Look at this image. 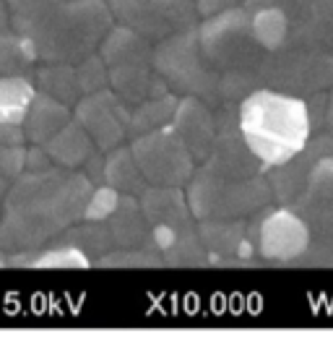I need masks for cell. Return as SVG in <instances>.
<instances>
[{"label": "cell", "mask_w": 333, "mask_h": 357, "mask_svg": "<svg viewBox=\"0 0 333 357\" xmlns=\"http://www.w3.org/2000/svg\"><path fill=\"white\" fill-rule=\"evenodd\" d=\"M196 232L211 258H247L255 253L245 219H198Z\"/></svg>", "instance_id": "obj_18"}, {"label": "cell", "mask_w": 333, "mask_h": 357, "mask_svg": "<svg viewBox=\"0 0 333 357\" xmlns=\"http://www.w3.org/2000/svg\"><path fill=\"white\" fill-rule=\"evenodd\" d=\"M118 201H120L118 190L109 188L107 183H99L88 193V201L86 206H84V219L86 222H107V217L118 206Z\"/></svg>", "instance_id": "obj_35"}, {"label": "cell", "mask_w": 333, "mask_h": 357, "mask_svg": "<svg viewBox=\"0 0 333 357\" xmlns=\"http://www.w3.org/2000/svg\"><path fill=\"white\" fill-rule=\"evenodd\" d=\"M76 81H79L81 94H91V91L107 89L109 76H107L104 60L99 58L97 52L84 60H79V63H76Z\"/></svg>", "instance_id": "obj_34"}, {"label": "cell", "mask_w": 333, "mask_h": 357, "mask_svg": "<svg viewBox=\"0 0 333 357\" xmlns=\"http://www.w3.org/2000/svg\"><path fill=\"white\" fill-rule=\"evenodd\" d=\"M185 185L187 206L193 219H245L261 208L271 206L274 201L271 185L263 172L245 180H226L201 167L193 169Z\"/></svg>", "instance_id": "obj_5"}, {"label": "cell", "mask_w": 333, "mask_h": 357, "mask_svg": "<svg viewBox=\"0 0 333 357\" xmlns=\"http://www.w3.org/2000/svg\"><path fill=\"white\" fill-rule=\"evenodd\" d=\"M279 6L286 16V45L333 52V0H245L242 8Z\"/></svg>", "instance_id": "obj_12"}, {"label": "cell", "mask_w": 333, "mask_h": 357, "mask_svg": "<svg viewBox=\"0 0 333 357\" xmlns=\"http://www.w3.org/2000/svg\"><path fill=\"white\" fill-rule=\"evenodd\" d=\"M263 86L307 100L333 86V52L279 47L268 52L263 63Z\"/></svg>", "instance_id": "obj_7"}, {"label": "cell", "mask_w": 333, "mask_h": 357, "mask_svg": "<svg viewBox=\"0 0 333 357\" xmlns=\"http://www.w3.org/2000/svg\"><path fill=\"white\" fill-rule=\"evenodd\" d=\"M177 107L175 94H162V97H151V100L138 102L136 107L130 109L127 118V136H141L154 128H162L172 120V112Z\"/></svg>", "instance_id": "obj_30"}, {"label": "cell", "mask_w": 333, "mask_h": 357, "mask_svg": "<svg viewBox=\"0 0 333 357\" xmlns=\"http://www.w3.org/2000/svg\"><path fill=\"white\" fill-rule=\"evenodd\" d=\"M73 118V109L63 102L52 100L45 91H34V97L29 102V109L21 120V130H24V139L42 146L47 139H52L68 120Z\"/></svg>", "instance_id": "obj_21"}, {"label": "cell", "mask_w": 333, "mask_h": 357, "mask_svg": "<svg viewBox=\"0 0 333 357\" xmlns=\"http://www.w3.org/2000/svg\"><path fill=\"white\" fill-rule=\"evenodd\" d=\"M94 183L81 172L49 165L21 169L0 206V248L8 253H37L63 229L84 219Z\"/></svg>", "instance_id": "obj_1"}, {"label": "cell", "mask_w": 333, "mask_h": 357, "mask_svg": "<svg viewBox=\"0 0 333 357\" xmlns=\"http://www.w3.org/2000/svg\"><path fill=\"white\" fill-rule=\"evenodd\" d=\"M289 208L307 225L310 240L333 245V157L318 159Z\"/></svg>", "instance_id": "obj_14"}, {"label": "cell", "mask_w": 333, "mask_h": 357, "mask_svg": "<svg viewBox=\"0 0 333 357\" xmlns=\"http://www.w3.org/2000/svg\"><path fill=\"white\" fill-rule=\"evenodd\" d=\"M99 58L104 60V66H127V63H151V45L141 34L130 31L127 26H109L104 40L99 42Z\"/></svg>", "instance_id": "obj_23"}, {"label": "cell", "mask_w": 333, "mask_h": 357, "mask_svg": "<svg viewBox=\"0 0 333 357\" xmlns=\"http://www.w3.org/2000/svg\"><path fill=\"white\" fill-rule=\"evenodd\" d=\"M42 149L47 151V157L52 165L68 167V169H79L81 165L91 157V151L97 149V146H94V141L88 139L86 130L70 118L52 139H47L45 144H42Z\"/></svg>", "instance_id": "obj_22"}, {"label": "cell", "mask_w": 333, "mask_h": 357, "mask_svg": "<svg viewBox=\"0 0 333 357\" xmlns=\"http://www.w3.org/2000/svg\"><path fill=\"white\" fill-rule=\"evenodd\" d=\"M104 225H107L115 248H154L151 245V225H148L144 211H141L138 196L120 193L118 206L107 217Z\"/></svg>", "instance_id": "obj_20"}, {"label": "cell", "mask_w": 333, "mask_h": 357, "mask_svg": "<svg viewBox=\"0 0 333 357\" xmlns=\"http://www.w3.org/2000/svg\"><path fill=\"white\" fill-rule=\"evenodd\" d=\"M112 19L120 26L159 42L177 31L196 26V3L190 0H107Z\"/></svg>", "instance_id": "obj_9"}, {"label": "cell", "mask_w": 333, "mask_h": 357, "mask_svg": "<svg viewBox=\"0 0 333 357\" xmlns=\"http://www.w3.org/2000/svg\"><path fill=\"white\" fill-rule=\"evenodd\" d=\"M164 266H211V253L201 243L196 227L180 232L172 245H166L162 253Z\"/></svg>", "instance_id": "obj_31"}, {"label": "cell", "mask_w": 333, "mask_h": 357, "mask_svg": "<svg viewBox=\"0 0 333 357\" xmlns=\"http://www.w3.org/2000/svg\"><path fill=\"white\" fill-rule=\"evenodd\" d=\"M8 29V3L0 0V31Z\"/></svg>", "instance_id": "obj_40"}, {"label": "cell", "mask_w": 333, "mask_h": 357, "mask_svg": "<svg viewBox=\"0 0 333 357\" xmlns=\"http://www.w3.org/2000/svg\"><path fill=\"white\" fill-rule=\"evenodd\" d=\"M151 66L166 86L183 91L185 97H198L211 105L219 102V76L201 55L196 26L159 40L157 47H151Z\"/></svg>", "instance_id": "obj_6"}, {"label": "cell", "mask_w": 333, "mask_h": 357, "mask_svg": "<svg viewBox=\"0 0 333 357\" xmlns=\"http://www.w3.org/2000/svg\"><path fill=\"white\" fill-rule=\"evenodd\" d=\"M138 204L151 227L166 225L177 232H187L196 227L183 185H146L138 196Z\"/></svg>", "instance_id": "obj_17"}, {"label": "cell", "mask_w": 333, "mask_h": 357, "mask_svg": "<svg viewBox=\"0 0 333 357\" xmlns=\"http://www.w3.org/2000/svg\"><path fill=\"white\" fill-rule=\"evenodd\" d=\"M8 29L37 63H79L94 55L115 24L107 0H6Z\"/></svg>", "instance_id": "obj_2"}, {"label": "cell", "mask_w": 333, "mask_h": 357, "mask_svg": "<svg viewBox=\"0 0 333 357\" xmlns=\"http://www.w3.org/2000/svg\"><path fill=\"white\" fill-rule=\"evenodd\" d=\"M240 0H196V13H201L203 19L208 16H216V13H222V10H229L235 8Z\"/></svg>", "instance_id": "obj_38"}, {"label": "cell", "mask_w": 333, "mask_h": 357, "mask_svg": "<svg viewBox=\"0 0 333 357\" xmlns=\"http://www.w3.org/2000/svg\"><path fill=\"white\" fill-rule=\"evenodd\" d=\"M34 89L49 94L52 100L73 107L81 97L79 81H76V66L73 63H42L31 70Z\"/></svg>", "instance_id": "obj_24"}, {"label": "cell", "mask_w": 333, "mask_h": 357, "mask_svg": "<svg viewBox=\"0 0 333 357\" xmlns=\"http://www.w3.org/2000/svg\"><path fill=\"white\" fill-rule=\"evenodd\" d=\"M169 126L175 128L180 141L187 146V151L193 154V159H206L211 141H214V112L208 109V102L198 100V97H185L177 100V107L172 112Z\"/></svg>", "instance_id": "obj_16"}, {"label": "cell", "mask_w": 333, "mask_h": 357, "mask_svg": "<svg viewBox=\"0 0 333 357\" xmlns=\"http://www.w3.org/2000/svg\"><path fill=\"white\" fill-rule=\"evenodd\" d=\"M37 60L16 31H0V76H31Z\"/></svg>", "instance_id": "obj_32"}, {"label": "cell", "mask_w": 333, "mask_h": 357, "mask_svg": "<svg viewBox=\"0 0 333 357\" xmlns=\"http://www.w3.org/2000/svg\"><path fill=\"white\" fill-rule=\"evenodd\" d=\"M325 126L333 133V86L328 89V105H325Z\"/></svg>", "instance_id": "obj_39"}, {"label": "cell", "mask_w": 333, "mask_h": 357, "mask_svg": "<svg viewBox=\"0 0 333 357\" xmlns=\"http://www.w3.org/2000/svg\"><path fill=\"white\" fill-rule=\"evenodd\" d=\"M250 13V29H253L255 42L263 47L265 52H274L286 45V16L279 6H255L245 8Z\"/></svg>", "instance_id": "obj_28"}, {"label": "cell", "mask_w": 333, "mask_h": 357, "mask_svg": "<svg viewBox=\"0 0 333 357\" xmlns=\"http://www.w3.org/2000/svg\"><path fill=\"white\" fill-rule=\"evenodd\" d=\"M84 225H70L68 229H63L58 238L52 243H63V245H73L76 250H81L88 258V264L94 266L99 258L104 256L107 250H112V238H109V229L104 222H86L81 219Z\"/></svg>", "instance_id": "obj_26"}, {"label": "cell", "mask_w": 333, "mask_h": 357, "mask_svg": "<svg viewBox=\"0 0 333 357\" xmlns=\"http://www.w3.org/2000/svg\"><path fill=\"white\" fill-rule=\"evenodd\" d=\"M130 154L148 185H185L196 169V159L169 123L133 136Z\"/></svg>", "instance_id": "obj_8"}, {"label": "cell", "mask_w": 333, "mask_h": 357, "mask_svg": "<svg viewBox=\"0 0 333 357\" xmlns=\"http://www.w3.org/2000/svg\"><path fill=\"white\" fill-rule=\"evenodd\" d=\"M26 139L21 126H0V206L8 193L10 183L24 169V154H26Z\"/></svg>", "instance_id": "obj_29"}, {"label": "cell", "mask_w": 333, "mask_h": 357, "mask_svg": "<svg viewBox=\"0 0 333 357\" xmlns=\"http://www.w3.org/2000/svg\"><path fill=\"white\" fill-rule=\"evenodd\" d=\"M34 91L31 76H0V126H21Z\"/></svg>", "instance_id": "obj_27"}, {"label": "cell", "mask_w": 333, "mask_h": 357, "mask_svg": "<svg viewBox=\"0 0 333 357\" xmlns=\"http://www.w3.org/2000/svg\"><path fill=\"white\" fill-rule=\"evenodd\" d=\"M109 86L125 105H138L151 97H162L169 91L162 76L151 63H127V66H112L107 68Z\"/></svg>", "instance_id": "obj_19"}, {"label": "cell", "mask_w": 333, "mask_h": 357, "mask_svg": "<svg viewBox=\"0 0 333 357\" xmlns=\"http://www.w3.org/2000/svg\"><path fill=\"white\" fill-rule=\"evenodd\" d=\"M237 126L265 169L292 159L313 136L307 102L268 86H258L240 100Z\"/></svg>", "instance_id": "obj_4"}, {"label": "cell", "mask_w": 333, "mask_h": 357, "mask_svg": "<svg viewBox=\"0 0 333 357\" xmlns=\"http://www.w3.org/2000/svg\"><path fill=\"white\" fill-rule=\"evenodd\" d=\"M307 118H310V128L313 133L323 130L325 126V105H328V91H318L313 97H307Z\"/></svg>", "instance_id": "obj_37"}, {"label": "cell", "mask_w": 333, "mask_h": 357, "mask_svg": "<svg viewBox=\"0 0 333 357\" xmlns=\"http://www.w3.org/2000/svg\"><path fill=\"white\" fill-rule=\"evenodd\" d=\"M99 268H159L164 261L154 248H112L99 258Z\"/></svg>", "instance_id": "obj_33"}, {"label": "cell", "mask_w": 333, "mask_h": 357, "mask_svg": "<svg viewBox=\"0 0 333 357\" xmlns=\"http://www.w3.org/2000/svg\"><path fill=\"white\" fill-rule=\"evenodd\" d=\"M104 180L109 188H115L118 193H127V196H141V190L146 188L148 183L141 175L136 159L130 154V146L118 144L115 149L104 151Z\"/></svg>", "instance_id": "obj_25"}, {"label": "cell", "mask_w": 333, "mask_h": 357, "mask_svg": "<svg viewBox=\"0 0 333 357\" xmlns=\"http://www.w3.org/2000/svg\"><path fill=\"white\" fill-rule=\"evenodd\" d=\"M127 118L130 109L115 91L99 89L91 94H81L73 105V120L88 133L99 151L115 149L127 136Z\"/></svg>", "instance_id": "obj_13"}, {"label": "cell", "mask_w": 333, "mask_h": 357, "mask_svg": "<svg viewBox=\"0 0 333 357\" xmlns=\"http://www.w3.org/2000/svg\"><path fill=\"white\" fill-rule=\"evenodd\" d=\"M333 157V133L331 130H318L313 133L302 149L297 151L292 159H286L276 167H268L271 172L265 175L274 201H279L281 206H289L297 193L304 188V183L310 178L313 167L318 165V159Z\"/></svg>", "instance_id": "obj_15"}, {"label": "cell", "mask_w": 333, "mask_h": 357, "mask_svg": "<svg viewBox=\"0 0 333 357\" xmlns=\"http://www.w3.org/2000/svg\"><path fill=\"white\" fill-rule=\"evenodd\" d=\"M196 31L201 55L219 76V102H240L263 86L261 73L268 52L255 42L250 13L242 6L208 16Z\"/></svg>", "instance_id": "obj_3"}, {"label": "cell", "mask_w": 333, "mask_h": 357, "mask_svg": "<svg viewBox=\"0 0 333 357\" xmlns=\"http://www.w3.org/2000/svg\"><path fill=\"white\" fill-rule=\"evenodd\" d=\"M3 266H6V250L0 248V268H3Z\"/></svg>", "instance_id": "obj_41"}, {"label": "cell", "mask_w": 333, "mask_h": 357, "mask_svg": "<svg viewBox=\"0 0 333 357\" xmlns=\"http://www.w3.org/2000/svg\"><path fill=\"white\" fill-rule=\"evenodd\" d=\"M292 266H313V268H333V245L310 240L307 248L292 261Z\"/></svg>", "instance_id": "obj_36"}, {"label": "cell", "mask_w": 333, "mask_h": 357, "mask_svg": "<svg viewBox=\"0 0 333 357\" xmlns=\"http://www.w3.org/2000/svg\"><path fill=\"white\" fill-rule=\"evenodd\" d=\"M214 141L203 159V167L226 180H245L261 175L265 167L242 139L240 126H237V109L232 107V102H224L219 107V112L214 115Z\"/></svg>", "instance_id": "obj_11"}, {"label": "cell", "mask_w": 333, "mask_h": 357, "mask_svg": "<svg viewBox=\"0 0 333 357\" xmlns=\"http://www.w3.org/2000/svg\"><path fill=\"white\" fill-rule=\"evenodd\" d=\"M247 235L255 243V253H261L271 264H292L310 243V229L289 206H265L255 211L247 222Z\"/></svg>", "instance_id": "obj_10"}]
</instances>
